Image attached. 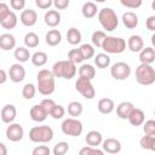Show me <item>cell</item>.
I'll use <instances>...</instances> for the list:
<instances>
[{
  "instance_id": "6da1fadb",
  "label": "cell",
  "mask_w": 155,
  "mask_h": 155,
  "mask_svg": "<svg viewBox=\"0 0 155 155\" xmlns=\"http://www.w3.org/2000/svg\"><path fill=\"white\" fill-rule=\"evenodd\" d=\"M36 80H38L36 90L39 91V93H41L42 96H50L54 92L56 84H54V76L51 70L48 69L39 70L36 75Z\"/></svg>"
},
{
  "instance_id": "7a4b0ae2",
  "label": "cell",
  "mask_w": 155,
  "mask_h": 155,
  "mask_svg": "<svg viewBox=\"0 0 155 155\" xmlns=\"http://www.w3.org/2000/svg\"><path fill=\"white\" fill-rule=\"evenodd\" d=\"M52 74L54 78H63L67 80H70L76 74V64L73 63L69 59L65 61H58L52 67Z\"/></svg>"
},
{
  "instance_id": "3957f363",
  "label": "cell",
  "mask_w": 155,
  "mask_h": 155,
  "mask_svg": "<svg viewBox=\"0 0 155 155\" xmlns=\"http://www.w3.org/2000/svg\"><path fill=\"white\" fill-rule=\"evenodd\" d=\"M97 17L101 25L107 31H113L119 25V18L116 16V12L110 7H104L99 10L97 13Z\"/></svg>"
},
{
  "instance_id": "277c9868",
  "label": "cell",
  "mask_w": 155,
  "mask_h": 155,
  "mask_svg": "<svg viewBox=\"0 0 155 155\" xmlns=\"http://www.w3.org/2000/svg\"><path fill=\"white\" fill-rule=\"evenodd\" d=\"M53 130L47 126H34L29 131V139L33 143H50L53 139Z\"/></svg>"
},
{
  "instance_id": "5b68a950",
  "label": "cell",
  "mask_w": 155,
  "mask_h": 155,
  "mask_svg": "<svg viewBox=\"0 0 155 155\" xmlns=\"http://www.w3.org/2000/svg\"><path fill=\"white\" fill-rule=\"evenodd\" d=\"M136 80L139 85L149 86L155 82V69L151 64L140 63L136 69Z\"/></svg>"
},
{
  "instance_id": "8992f818",
  "label": "cell",
  "mask_w": 155,
  "mask_h": 155,
  "mask_svg": "<svg viewBox=\"0 0 155 155\" xmlns=\"http://www.w3.org/2000/svg\"><path fill=\"white\" fill-rule=\"evenodd\" d=\"M101 48H103L105 53L117 54L126 50V41L119 36H105Z\"/></svg>"
},
{
  "instance_id": "52a82bcc",
  "label": "cell",
  "mask_w": 155,
  "mask_h": 155,
  "mask_svg": "<svg viewBox=\"0 0 155 155\" xmlns=\"http://www.w3.org/2000/svg\"><path fill=\"white\" fill-rule=\"evenodd\" d=\"M61 130L67 136L79 137L84 131V126H82V122L76 117H67L63 120L61 125Z\"/></svg>"
},
{
  "instance_id": "ba28073f",
  "label": "cell",
  "mask_w": 155,
  "mask_h": 155,
  "mask_svg": "<svg viewBox=\"0 0 155 155\" xmlns=\"http://www.w3.org/2000/svg\"><path fill=\"white\" fill-rule=\"evenodd\" d=\"M75 90L86 99H92L96 96V90L92 85V80L79 76L75 82Z\"/></svg>"
},
{
  "instance_id": "9c48e42d",
  "label": "cell",
  "mask_w": 155,
  "mask_h": 155,
  "mask_svg": "<svg viewBox=\"0 0 155 155\" xmlns=\"http://www.w3.org/2000/svg\"><path fill=\"white\" fill-rule=\"evenodd\" d=\"M131 74V67L126 62H116L110 68V75L119 81L126 80Z\"/></svg>"
},
{
  "instance_id": "30bf717a",
  "label": "cell",
  "mask_w": 155,
  "mask_h": 155,
  "mask_svg": "<svg viewBox=\"0 0 155 155\" xmlns=\"http://www.w3.org/2000/svg\"><path fill=\"white\" fill-rule=\"evenodd\" d=\"M24 137V130L22 127V125L16 124V122H11L8 124L7 128H6V138L10 142H19L22 140Z\"/></svg>"
},
{
  "instance_id": "8fae6325",
  "label": "cell",
  "mask_w": 155,
  "mask_h": 155,
  "mask_svg": "<svg viewBox=\"0 0 155 155\" xmlns=\"http://www.w3.org/2000/svg\"><path fill=\"white\" fill-rule=\"evenodd\" d=\"M8 76L12 82H21L25 78V69L21 63H13L8 69Z\"/></svg>"
},
{
  "instance_id": "7c38bea8",
  "label": "cell",
  "mask_w": 155,
  "mask_h": 155,
  "mask_svg": "<svg viewBox=\"0 0 155 155\" xmlns=\"http://www.w3.org/2000/svg\"><path fill=\"white\" fill-rule=\"evenodd\" d=\"M16 116H17V109L13 104H6L2 107V109L0 111V117H1L4 124L13 122Z\"/></svg>"
},
{
  "instance_id": "4fadbf2b",
  "label": "cell",
  "mask_w": 155,
  "mask_h": 155,
  "mask_svg": "<svg viewBox=\"0 0 155 155\" xmlns=\"http://www.w3.org/2000/svg\"><path fill=\"white\" fill-rule=\"evenodd\" d=\"M102 148L104 153L117 154L121 151V143L116 138H107L105 140H102Z\"/></svg>"
},
{
  "instance_id": "5bb4252c",
  "label": "cell",
  "mask_w": 155,
  "mask_h": 155,
  "mask_svg": "<svg viewBox=\"0 0 155 155\" xmlns=\"http://www.w3.org/2000/svg\"><path fill=\"white\" fill-rule=\"evenodd\" d=\"M19 21L25 27H33L38 22V13L31 8L23 10L21 16H19Z\"/></svg>"
},
{
  "instance_id": "9a60e30c",
  "label": "cell",
  "mask_w": 155,
  "mask_h": 155,
  "mask_svg": "<svg viewBox=\"0 0 155 155\" xmlns=\"http://www.w3.org/2000/svg\"><path fill=\"white\" fill-rule=\"evenodd\" d=\"M29 115H30V119L35 122H42L46 120V117L48 116L47 111L45 110V108L41 105V104H35L30 108L29 110Z\"/></svg>"
},
{
  "instance_id": "2e32d148",
  "label": "cell",
  "mask_w": 155,
  "mask_h": 155,
  "mask_svg": "<svg viewBox=\"0 0 155 155\" xmlns=\"http://www.w3.org/2000/svg\"><path fill=\"white\" fill-rule=\"evenodd\" d=\"M61 13L57 11V10H48L45 16H44V21H45V24L47 27H51V28H54L57 27L59 23H61Z\"/></svg>"
},
{
  "instance_id": "e0dca14e",
  "label": "cell",
  "mask_w": 155,
  "mask_h": 155,
  "mask_svg": "<svg viewBox=\"0 0 155 155\" xmlns=\"http://www.w3.org/2000/svg\"><path fill=\"white\" fill-rule=\"evenodd\" d=\"M127 120L132 126H140L145 121V114L142 109L134 107L133 110L131 111V114L128 115Z\"/></svg>"
},
{
  "instance_id": "ac0fdd59",
  "label": "cell",
  "mask_w": 155,
  "mask_h": 155,
  "mask_svg": "<svg viewBox=\"0 0 155 155\" xmlns=\"http://www.w3.org/2000/svg\"><path fill=\"white\" fill-rule=\"evenodd\" d=\"M139 61L140 63H147V64H153L155 62V48L153 46L149 47H143L139 51Z\"/></svg>"
},
{
  "instance_id": "d6986e66",
  "label": "cell",
  "mask_w": 155,
  "mask_h": 155,
  "mask_svg": "<svg viewBox=\"0 0 155 155\" xmlns=\"http://www.w3.org/2000/svg\"><path fill=\"white\" fill-rule=\"evenodd\" d=\"M97 109H98V111L102 113V114H105V115H107V114H110V113H113L114 109H115L114 101H113L111 98H108V97L102 98V99L98 101Z\"/></svg>"
},
{
  "instance_id": "ffe728a7",
  "label": "cell",
  "mask_w": 155,
  "mask_h": 155,
  "mask_svg": "<svg viewBox=\"0 0 155 155\" xmlns=\"http://www.w3.org/2000/svg\"><path fill=\"white\" fill-rule=\"evenodd\" d=\"M16 47V39L12 34L5 33L0 35V48L4 51H10Z\"/></svg>"
},
{
  "instance_id": "44dd1931",
  "label": "cell",
  "mask_w": 155,
  "mask_h": 155,
  "mask_svg": "<svg viewBox=\"0 0 155 155\" xmlns=\"http://www.w3.org/2000/svg\"><path fill=\"white\" fill-rule=\"evenodd\" d=\"M127 47L131 52H139L144 47V40L140 35H131L127 40Z\"/></svg>"
},
{
  "instance_id": "7402d4cb",
  "label": "cell",
  "mask_w": 155,
  "mask_h": 155,
  "mask_svg": "<svg viewBox=\"0 0 155 155\" xmlns=\"http://www.w3.org/2000/svg\"><path fill=\"white\" fill-rule=\"evenodd\" d=\"M133 108H134L133 103L127 102V101L121 102V103L116 107V115H117L120 119L126 120V119L128 117V115L131 114V111L133 110Z\"/></svg>"
},
{
  "instance_id": "603a6c76",
  "label": "cell",
  "mask_w": 155,
  "mask_h": 155,
  "mask_svg": "<svg viewBox=\"0 0 155 155\" xmlns=\"http://www.w3.org/2000/svg\"><path fill=\"white\" fill-rule=\"evenodd\" d=\"M122 23L127 29H134L138 25V16L132 11H127L122 15Z\"/></svg>"
},
{
  "instance_id": "cb8c5ba5",
  "label": "cell",
  "mask_w": 155,
  "mask_h": 155,
  "mask_svg": "<svg viewBox=\"0 0 155 155\" xmlns=\"http://www.w3.org/2000/svg\"><path fill=\"white\" fill-rule=\"evenodd\" d=\"M45 40H46V44L48 46H57L61 41H62V34L58 29H51L46 33V36H45Z\"/></svg>"
},
{
  "instance_id": "d4e9b609",
  "label": "cell",
  "mask_w": 155,
  "mask_h": 155,
  "mask_svg": "<svg viewBox=\"0 0 155 155\" xmlns=\"http://www.w3.org/2000/svg\"><path fill=\"white\" fill-rule=\"evenodd\" d=\"M85 140L87 143V145H91V147H98L102 144V140H103V136L99 131H96V130H92L90 131L86 137H85Z\"/></svg>"
},
{
  "instance_id": "484cf974",
  "label": "cell",
  "mask_w": 155,
  "mask_h": 155,
  "mask_svg": "<svg viewBox=\"0 0 155 155\" xmlns=\"http://www.w3.org/2000/svg\"><path fill=\"white\" fill-rule=\"evenodd\" d=\"M81 13L85 18H93L98 13V8H97L96 2H93V1L85 2L81 7Z\"/></svg>"
},
{
  "instance_id": "4316f807",
  "label": "cell",
  "mask_w": 155,
  "mask_h": 155,
  "mask_svg": "<svg viewBox=\"0 0 155 155\" xmlns=\"http://www.w3.org/2000/svg\"><path fill=\"white\" fill-rule=\"evenodd\" d=\"M139 145L142 149L154 151L155 150V134H144L139 140Z\"/></svg>"
},
{
  "instance_id": "83f0119b",
  "label": "cell",
  "mask_w": 155,
  "mask_h": 155,
  "mask_svg": "<svg viewBox=\"0 0 155 155\" xmlns=\"http://www.w3.org/2000/svg\"><path fill=\"white\" fill-rule=\"evenodd\" d=\"M17 22H18V18H17V15L13 12V11H11L1 22H0V24H1V27L4 28V29H13L16 25H17Z\"/></svg>"
},
{
  "instance_id": "f1b7e54d",
  "label": "cell",
  "mask_w": 155,
  "mask_h": 155,
  "mask_svg": "<svg viewBox=\"0 0 155 155\" xmlns=\"http://www.w3.org/2000/svg\"><path fill=\"white\" fill-rule=\"evenodd\" d=\"M81 33H80V30L78 29V28H70V29H68V31H67V41L70 44V45H73V46H75V45H78V44H80L81 42Z\"/></svg>"
},
{
  "instance_id": "f546056e",
  "label": "cell",
  "mask_w": 155,
  "mask_h": 155,
  "mask_svg": "<svg viewBox=\"0 0 155 155\" xmlns=\"http://www.w3.org/2000/svg\"><path fill=\"white\" fill-rule=\"evenodd\" d=\"M30 59H31L33 65L40 68V67H44V65L47 63L48 57H47L46 52H44V51H38V52H35L34 54L30 56Z\"/></svg>"
},
{
  "instance_id": "4dcf8cb0",
  "label": "cell",
  "mask_w": 155,
  "mask_h": 155,
  "mask_svg": "<svg viewBox=\"0 0 155 155\" xmlns=\"http://www.w3.org/2000/svg\"><path fill=\"white\" fill-rule=\"evenodd\" d=\"M13 56L18 61V63H24V62H28L29 58H30V52L27 47H23V46H19L17 48H15V52H13Z\"/></svg>"
},
{
  "instance_id": "1f68e13d",
  "label": "cell",
  "mask_w": 155,
  "mask_h": 155,
  "mask_svg": "<svg viewBox=\"0 0 155 155\" xmlns=\"http://www.w3.org/2000/svg\"><path fill=\"white\" fill-rule=\"evenodd\" d=\"M39 42H40V39H39V35L34 31H29L25 34L24 36V45L25 47L28 48H35L39 46Z\"/></svg>"
},
{
  "instance_id": "d6a6232c",
  "label": "cell",
  "mask_w": 155,
  "mask_h": 155,
  "mask_svg": "<svg viewBox=\"0 0 155 155\" xmlns=\"http://www.w3.org/2000/svg\"><path fill=\"white\" fill-rule=\"evenodd\" d=\"M82 110H84V107L80 102L78 101H73L68 104V108H67V111L68 114L71 116V117H78L82 114Z\"/></svg>"
},
{
  "instance_id": "836d02e7",
  "label": "cell",
  "mask_w": 155,
  "mask_h": 155,
  "mask_svg": "<svg viewBox=\"0 0 155 155\" xmlns=\"http://www.w3.org/2000/svg\"><path fill=\"white\" fill-rule=\"evenodd\" d=\"M79 76L86 78L88 80H93V78L96 76V69L91 64H82L79 68Z\"/></svg>"
},
{
  "instance_id": "e575fe53",
  "label": "cell",
  "mask_w": 155,
  "mask_h": 155,
  "mask_svg": "<svg viewBox=\"0 0 155 155\" xmlns=\"http://www.w3.org/2000/svg\"><path fill=\"white\" fill-rule=\"evenodd\" d=\"M94 64L99 69H105L110 65V57L108 53H98L94 57Z\"/></svg>"
},
{
  "instance_id": "d590c367",
  "label": "cell",
  "mask_w": 155,
  "mask_h": 155,
  "mask_svg": "<svg viewBox=\"0 0 155 155\" xmlns=\"http://www.w3.org/2000/svg\"><path fill=\"white\" fill-rule=\"evenodd\" d=\"M35 93H36V87L31 82L25 84L22 88V96L24 99H33L35 97Z\"/></svg>"
},
{
  "instance_id": "8d00e7d4",
  "label": "cell",
  "mask_w": 155,
  "mask_h": 155,
  "mask_svg": "<svg viewBox=\"0 0 155 155\" xmlns=\"http://www.w3.org/2000/svg\"><path fill=\"white\" fill-rule=\"evenodd\" d=\"M105 36H107V34L103 30H96V31H93V34L91 36L92 45L94 47H102V44H103Z\"/></svg>"
},
{
  "instance_id": "74e56055",
  "label": "cell",
  "mask_w": 155,
  "mask_h": 155,
  "mask_svg": "<svg viewBox=\"0 0 155 155\" xmlns=\"http://www.w3.org/2000/svg\"><path fill=\"white\" fill-rule=\"evenodd\" d=\"M68 59L71 61L73 63L78 64V63H81L82 61H85L80 48H71L69 52H68Z\"/></svg>"
},
{
  "instance_id": "f35d334b",
  "label": "cell",
  "mask_w": 155,
  "mask_h": 155,
  "mask_svg": "<svg viewBox=\"0 0 155 155\" xmlns=\"http://www.w3.org/2000/svg\"><path fill=\"white\" fill-rule=\"evenodd\" d=\"M64 114H65V109H64V107L61 105V104H54L53 108L51 109V111H50L48 115L52 116L54 120H59V119H62V117L64 116Z\"/></svg>"
},
{
  "instance_id": "ab89813d",
  "label": "cell",
  "mask_w": 155,
  "mask_h": 155,
  "mask_svg": "<svg viewBox=\"0 0 155 155\" xmlns=\"http://www.w3.org/2000/svg\"><path fill=\"white\" fill-rule=\"evenodd\" d=\"M80 51L84 56L85 59H90L94 56V46L93 45H90V44H82L80 47Z\"/></svg>"
},
{
  "instance_id": "60d3db41",
  "label": "cell",
  "mask_w": 155,
  "mask_h": 155,
  "mask_svg": "<svg viewBox=\"0 0 155 155\" xmlns=\"http://www.w3.org/2000/svg\"><path fill=\"white\" fill-rule=\"evenodd\" d=\"M80 155H103L104 151L98 149L97 147H91V145H86L84 148L80 149L79 151Z\"/></svg>"
},
{
  "instance_id": "b9f144b4",
  "label": "cell",
  "mask_w": 155,
  "mask_h": 155,
  "mask_svg": "<svg viewBox=\"0 0 155 155\" xmlns=\"http://www.w3.org/2000/svg\"><path fill=\"white\" fill-rule=\"evenodd\" d=\"M68 150H69V144L67 142H58L53 147L52 153H53V155H64L68 153Z\"/></svg>"
},
{
  "instance_id": "7bdbcfd3",
  "label": "cell",
  "mask_w": 155,
  "mask_h": 155,
  "mask_svg": "<svg viewBox=\"0 0 155 155\" xmlns=\"http://www.w3.org/2000/svg\"><path fill=\"white\" fill-rule=\"evenodd\" d=\"M142 125H143V131L145 134H155V121L153 119L144 121Z\"/></svg>"
},
{
  "instance_id": "ee69618b",
  "label": "cell",
  "mask_w": 155,
  "mask_h": 155,
  "mask_svg": "<svg viewBox=\"0 0 155 155\" xmlns=\"http://www.w3.org/2000/svg\"><path fill=\"white\" fill-rule=\"evenodd\" d=\"M120 2L127 8H138L142 6L143 0H120Z\"/></svg>"
},
{
  "instance_id": "f6af8a7d",
  "label": "cell",
  "mask_w": 155,
  "mask_h": 155,
  "mask_svg": "<svg viewBox=\"0 0 155 155\" xmlns=\"http://www.w3.org/2000/svg\"><path fill=\"white\" fill-rule=\"evenodd\" d=\"M33 155H50L51 154V149L47 145H38L33 149L31 151Z\"/></svg>"
},
{
  "instance_id": "bcb514c9",
  "label": "cell",
  "mask_w": 155,
  "mask_h": 155,
  "mask_svg": "<svg viewBox=\"0 0 155 155\" xmlns=\"http://www.w3.org/2000/svg\"><path fill=\"white\" fill-rule=\"evenodd\" d=\"M11 12V10H10V6L6 4V2H4V1H0V22L8 15Z\"/></svg>"
},
{
  "instance_id": "7dc6e473",
  "label": "cell",
  "mask_w": 155,
  "mask_h": 155,
  "mask_svg": "<svg viewBox=\"0 0 155 155\" xmlns=\"http://www.w3.org/2000/svg\"><path fill=\"white\" fill-rule=\"evenodd\" d=\"M10 6L16 11L23 10L25 7V0H10Z\"/></svg>"
},
{
  "instance_id": "c3c4849f",
  "label": "cell",
  "mask_w": 155,
  "mask_h": 155,
  "mask_svg": "<svg viewBox=\"0 0 155 155\" xmlns=\"http://www.w3.org/2000/svg\"><path fill=\"white\" fill-rule=\"evenodd\" d=\"M70 4V0H53V6L56 10H65Z\"/></svg>"
},
{
  "instance_id": "681fc988",
  "label": "cell",
  "mask_w": 155,
  "mask_h": 155,
  "mask_svg": "<svg viewBox=\"0 0 155 155\" xmlns=\"http://www.w3.org/2000/svg\"><path fill=\"white\" fill-rule=\"evenodd\" d=\"M53 0H35V5L41 10H47L52 6Z\"/></svg>"
},
{
  "instance_id": "f907efd6",
  "label": "cell",
  "mask_w": 155,
  "mask_h": 155,
  "mask_svg": "<svg viewBox=\"0 0 155 155\" xmlns=\"http://www.w3.org/2000/svg\"><path fill=\"white\" fill-rule=\"evenodd\" d=\"M40 104L45 108V110L47 111V114H50L51 109L53 108V105H54L56 103H54V101H53V99H51V98H45V99H42V101H41V103H40Z\"/></svg>"
},
{
  "instance_id": "816d5d0a",
  "label": "cell",
  "mask_w": 155,
  "mask_h": 155,
  "mask_svg": "<svg viewBox=\"0 0 155 155\" xmlns=\"http://www.w3.org/2000/svg\"><path fill=\"white\" fill-rule=\"evenodd\" d=\"M145 27L148 30L154 31L155 30V16H149L145 21Z\"/></svg>"
},
{
  "instance_id": "f5cc1de1",
  "label": "cell",
  "mask_w": 155,
  "mask_h": 155,
  "mask_svg": "<svg viewBox=\"0 0 155 155\" xmlns=\"http://www.w3.org/2000/svg\"><path fill=\"white\" fill-rule=\"evenodd\" d=\"M6 80H7V74H6V71H5L4 69H0V85L5 84Z\"/></svg>"
},
{
  "instance_id": "db71d44e",
  "label": "cell",
  "mask_w": 155,
  "mask_h": 155,
  "mask_svg": "<svg viewBox=\"0 0 155 155\" xmlns=\"http://www.w3.org/2000/svg\"><path fill=\"white\" fill-rule=\"evenodd\" d=\"M7 154V148L4 143L0 142V155H6Z\"/></svg>"
},
{
  "instance_id": "11a10c76",
  "label": "cell",
  "mask_w": 155,
  "mask_h": 155,
  "mask_svg": "<svg viewBox=\"0 0 155 155\" xmlns=\"http://www.w3.org/2000/svg\"><path fill=\"white\" fill-rule=\"evenodd\" d=\"M107 0H93V2H104Z\"/></svg>"
},
{
  "instance_id": "9f6ffc18",
  "label": "cell",
  "mask_w": 155,
  "mask_h": 155,
  "mask_svg": "<svg viewBox=\"0 0 155 155\" xmlns=\"http://www.w3.org/2000/svg\"><path fill=\"white\" fill-rule=\"evenodd\" d=\"M0 1H5V0H0Z\"/></svg>"
}]
</instances>
